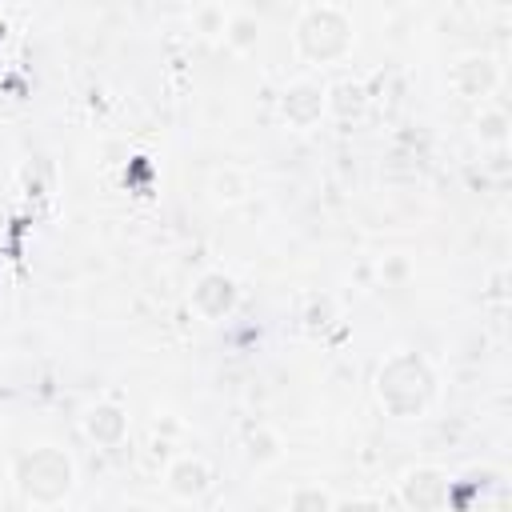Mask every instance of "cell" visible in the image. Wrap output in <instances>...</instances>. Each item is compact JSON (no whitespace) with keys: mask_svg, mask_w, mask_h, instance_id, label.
<instances>
[{"mask_svg":"<svg viewBox=\"0 0 512 512\" xmlns=\"http://www.w3.org/2000/svg\"><path fill=\"white\" fill-rule=\"evenodd\" d=\"M372 392H376V404L392 420H420L440 400V372L432 368L424 352L400 348L376 368Z\"/></svg>","mask_w":512,"mask_h":512,"instance_id":"6da1fadb","label":"cell"},{"mask_svg":"<svg viewBox=\"0 0 512 512\" xmlns=\"http://www.w3.org/2000/svg\"><path fill=\"white\" fill-rule=\"evenodd\" d=\"M356 44V20L344 4H304L292 20V48L308 64H340Z\"/></svg>","mask_w":512,"mask_h":512,"instance_id":"7a4b0ae2","label":"cell"},{"mask_svg":"<svg viewBox=\"0 0 512 512\" xmlns=\"http://www.w3.org/2000/svg\"><path fill=\"white\" fill-rule=\"evenodd\" d=\"M12 488L36 508H56L76 488V460L56 444H36L12 460Z\"/></svg>","mask_w":512,"mask_h":512,"instance_id":"3957f363","label":"cell"},{"mask_svg":"<svg viewBox=\"0 0 512 512\" xmlns=\"http://www.w3.org/2000/svg\"><path fill=\"white\" fill-rule=\"evenodd\" d=\"M444 512H512V488L508 472L492 464H472L448 484V508Z\"/></svg>","mask_w":512,"mask_h":512,"instance_id":"277c9868","label":"cell"},{"mask_svg":"<svg viewBox=\"0 0 512 512\" xmlns=\"http://www.w3.org/2000/svg\"><path fill=\"white\" fill-rule=\"evenodd\" d=\"M452 476L436 464H412L396 480V500L404 512H444Z\"/></svg>","mask_w":512,"mask_h":512,"instance_id":"5b68a950","label":"cell"},{"mask_svg":"<svg viewBox=\"0 0 512 512\" xmlns=\"http://www.w3.org/2000/svg\"><path fill=\"white\" fill-rule=\"evenodd\" d=\"M504 80V68L492 52H464L448 64V88L460 96V100H488Z\"/></svg>","mask_w":512,"mask_h":512,"instance_id":"8992f818","label":"cell"},{"mask_svg":"<svg viewBox=\"0 0 512 512\" xmlns=\"http://www.w3.org/2000/svg\"><path fill=\"white\" fill-rule=\"evenodd\" d=\"M276 112L288 128L296 132H308L316 128L324 116H328V84L312 80V76H300V80H288L280 100H276Z\"/></svg>","mask_w":512,"mask_h":512,"instance_id":"52a82bcc","label":"cell"},{"mask_svg":"<svg viewBox=\"0 0 512 512\" xmlns=\"http://www.w3.org/2000/svg\"><path fill=\"white\" fill-rule=\"evenodd\" d=\"M188 304H192V312L200 316V320H228L232 312H236V304H240V284L228 276V272H220V268H208L196 284H192V292H188Z\"/></svg>","mask_w":512,"mask_h":512,"instance_id":"ba28073f","label":"cell"},{"mask_svg":"<svg viewBox=\"0 0 512 512\" xmlns=\"http://www.w3.org/2000/svg\"><path fill=\"white\" fill-rule=\"evenodd\" d=\"M80 428L96 448H120L128 440V408L116 400H96L84 408Z\"/></svg>","mask_w":512,"mask_h":512,"instance_id":"9c48e42d","label":"cell"},{"mask_svg":"<svg viewBox=\"0 0 512 512\" xmlns=\"http://www.w3.org/2000/svg\"><path fill=\"white\" fill-rule=\"evenodd\" d=\"M164 488H168L176 500L192 504V500H200V496L212 488V464H208L204 456H196V452H180V456L168 460V468H164Z\"/></svg>","mask_w":512,"mask_h":512,"instance_id":"30bf717a","label":"cell"},{"mask_svg":"<svg viewBox=\"0 0 512 512\" xmlns=\"http://www.w3.org/2000/svg\"><path fill=\"white\" fill-rule=\"evenodd\" d=\"M368 100H372V92L360 76H340L336 84H328V116H336L344 124L360 120L368 112Z\"/></svg>","mask_w":512,"mask_h":512,"instance_id":"8fae6325","label":"cell"},{"mask_svg":"<svg viewBox=\"0 0 512 512\" xmlns=\"http://www.w3.org/2000/svg\"><path fill=\"white\" fill-rule=\"evenodd\" d=\"M224 44L232 52H252L260 44V16L252 8H228L224 20Z\"/></svg>","mask_w":512,"mask_h":512,"instance_id":"7c38bea8","label":"cell"},{"mask_svg":"<svg viewBox=\"0 0 512 512\" xmlns=\"http://www.w3.org/2000/svg\"><path fill=\"white\" fill-rule=\"evenodd\" d=\"M244 456H248V464H256V468L276 464V460L284 456V440H280V432L268 428V424H252V428L244 432Z\"/></svg>","mask_w":512,"mask_h":512,"instance_id":"4fadbf2b","label":"cell"},{"mask_svg":"<svg viewBox=\"0 0 512 512\" xmlns=\"http://www.w3.org/2000/svg\"><path fill=\"white\" fill-rule=\"evenodd\" d=\"M472 132L480 144L488 148H508V136H512V120L504 108H492V104H480L476 120H472Z\"/></svg>","mask_w":512,"mask_h":512,"instance_id":"5bb4252c","label":"cell"},{"mask_svg":"<svg viewBox=\"0 0 512 512\" xmlns=\"http://www.w3.org/2000/svg\"><path fill=\"white\" fill-rule=\"evenodd\" d=\"M208 192H212L216 204H240V200L248 196V176H244L240 168L224 164V168H216V172L208 176Z\"/></svg>","mask_w":512,"mask_h":512,"instance_id":"9a60e30c","label":"cell"},{"mask_svg":"<svg viewBox=\"0 0 512 512\" xmlns=\"http://www.w3.org/2000/svg\"><path fill=\"white\" fill-rule=\"evenodd\" d=\"M300 320H304V332H308V336H324V332L340 320V304H336L332 296H312Z\"/></svg>","mask_w":512,"mask_h":512,"instance_id":"2e32d148","label":"cell"},{"mask_svg":"<svg viewBox=\"0 0 512 512\" xmlns=\"http://www.w3.org/2000/svg\"><path fill=\"white\" fill-rule=\"evenodd\" d=\"M332 492L320 484H296L288 492V512H332Z\"/></svg>","mask_w":512,"mask_h":512,"instance_id":"e0dca14e","label":"cell"},{"mask_svg":"<svg viewBox=\"0 0 512 512\" xmlns=\"http://www.w3.org/2000/svg\"><path fill=\"white\" fill-rule=\"evenodd\" d=\"M224 20H228V8H220V4H200V8H192V24H196V32H204V36H224Z\"/></svg>","mask_w":512,"mask_h":512,"instance_id":"ac0fdd59","label":"cell"},{"mask_svg":"<svg viewBox=\"0 0 512 512\" xmlns=\"http://www.w3.org/2000/svg\"><path fill=\"white\" fill-rule=\"evenodd\" d=\"M332 512H384V504L368 500V496H348V500H336Z\"/></svg>","mask_w":512,"mask_h":512,"instance_id":"d6986e66","label":"cell"},{"mask_svg":"<svg viewBox=\"0 0 512 512\" xmlns=\"http://www.w3.org/2000/svg\"><path fill=\"white\" fill-rule=\"evenodd\" d=\"M408 272H412V264H408L404 256H388V260L380 264V276H384V280H392V284L408 280Z\"/></svg>","mask_w":512,"mask_h":512,"instance_id":"ffe728a7","label":"cell"}]
</instances>
